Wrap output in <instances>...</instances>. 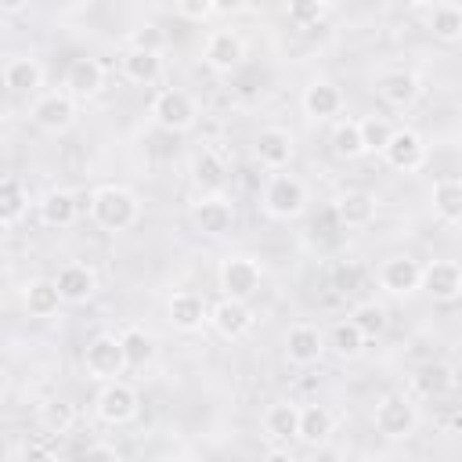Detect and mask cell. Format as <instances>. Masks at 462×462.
<instances>
[{
	"label": "cell",
	"instance_id": "21",
	"mask_svg": "<svg viewBox=\"0 0 462 462\" xmlns=\"http://www.w3.org/2000/svg\"><path fill=\"white\" fill-rule=\"evenodd\" d=\"M65 90L76 101H90L105 90V65L97 58H76L65 72Z\"/></svg>",
	"mask_w": 462,
	"mask_h": 462
},
{
	"label": "cell",
	"instance_id": "8",
	"mask_svg": "<svg viewBox=\"0 0 462 462\" xmlns=\"http://www.w3.org/2000/svg\"><path fill=\"white\" fill-rule=\"evenodd\" d=\"M83 368H87V375H90L94 383L119 379V375L126 372V357H123L119 336H112V332L94 336V339L87 343V350H83Z\"/></svg>",
	"mask_w": 462,
	"mask_h": 462
},
{
	"label": "cell",
	"instance_id": "45",
	"mask_svg": "<svg viewBox=\"0 0 462 462\" xmlns=\"http://www.w3.org/2000/svg\"><path fill=\"white\" fill-rule=\"evenodd\" d=\"M79 455H87V458H97V455H105V458H116V448H108V444H87Z\"/></svg>",
	"mask_w": 462,
	"mask_h": 462
},
{
	"label": "cell",
	"instance_id": "51",
	"mask_svg": "<svg viewBox=\"0 0 462 462\" xmlns=\"http://www.w3.org/2000/svg\"><path fill=\"white\" fill-rule=\"evenodd\" d=\"M0 29H4V25H0Z\"/></svg>",
	"mask_w": 462,
	"mask_h": 462
},
{
	"label": "cell",
	"instance_id": "7",
	"mask_svg": "<svg viewBox=\"0 0 462 462\" xmlns=\"http://www.w3.org/2000/svg\"><path fill=\"white\" fill-rule=\"evenodd\" d=\"M379 155H383L386 166H393L397 173H419V170L426 166V159H430V148H426V141H422L419 130L401 126V130H390V141L383 144Z\"/></svg>",
	"mask_w": 462,
	"mask_h": 462
},
{
	"label": "cell",
	"instance_id": "32",
	"mask_svg": "<svg viewBox=\"0 0 462 462\" xmlns=\"http://www.w3.org/2000/svg\"><path fill=\"white\" fill-rule=\"evenodd\" d=\"M430 32H433L440 43H458V40H462V11H458V4L437 0V4L430 7Z\"/></svg>",
	"mask_w": 462,
	"mask_h": 462
},
{
	"label": "cell",
	"instance_id": "43",
	"mask_svg": "<svg viewBox=\"0 0 462 462\" xmlns=\"http://www.w3.org/2000/svg\"><path fill=\"white\" fill-rule=\"evenodd\" d=\"M177 11L188 22H206L213 14V0H177Z\"/></svg>",
	"mask_w": 462,
	"mask_h": 462
},
{
	"label": "cell",
	"instance_id": "36",
	"mask_svg": "<svg viewBox=\"0 0 462 462\" xmlns=\"http://www.w3.org/2000/svg\"><path fill=\"white\" fill-rule=\"evenodd\" d=\"M350 321L357 325V332H361L365 339H379V336L390 328V310H386L383 303H375V300H365V303H357V307L350 310Z\"/></svg>",
	"mask_w": 462,
	"mask_h": 462
},
{
	"label": "cell",
	"instance_id": "5",
	"mask_svg": "<svg viewBox=\"0 0 462 462\" xmlns=\"http://www.w3.org/2000/svg\"><path fill=\"white\" fill-rule=\"evenodd\" d=\"M260 282H263V267L253 256H245V253H231L217 267V285H220L224 296L253 300L260 292Z\"/></svg>",
	"mask_w": 462,
	"mask_h": 462
},
{
	"label": "cell",
	"instance_id": "38",
	"mask_svg": "<svg viewBox=\"0 0 462 462\" xmlns=\"http://www.w3.org/2000/svg\"><path fill=\"white\" fill-rule=\"evenodd\" d=\"M40 426L51 433V437H61V433H69L72 426H76V404H69V401H47V404H40Z\"/></svg>",
	"mask_w": 462,
	"mask_h": 462
},
{
	"label": "cell",
	"instance_id": "40",
	"mask_svg": "<svg viewBox=\"0 0 462 462\" xmlns=\"http://www.w3.org/2000/svg\"><path fill=\"white\" fill-rule=\"evenodd\" d=\"M357 126H361L365 152H383V144L390 141V130H393L383 116H365V119H357Z\"/></svg>",
	"mask_w": 462,
	"mask_h": 462
},
{
	"label": "cell",
	"instance_id": "39",
	"mask_svg": "<svg viewBox=\"0 0 462 462\" xmlns=\"http://www.w3.org/2000/svg\"><path fill=\"white\" fill-rule=\"evenodd\" d=\"M285 18L296 29H314L325 18V7L318 0H285Z\"/></svg>",
	"mask_w": 462,
	"mask_h": 462
},
{
	"label": "cell",
	"instance_id": "19",
	"mask_svg": "<svg viewBox=\"0 0 462 462\" xmlns=\"http://www.w3.org/2000/svg\"><path fill=\"white\" fill-rule=\"evenodd\" d=\"M54 285H58V292H61V303H87V300H94V292H97V274H94L90 263L72 260V263H65V267L54 274Z\"/></svg>",
	"mask_w": 462,
	"mask_h": 462
},
{
	"label": "cell",
	"instance_id": "47",
	"mask_svg": "<svg viewBox=\"0 0 462 462\" xmlns=\"http://www.w3.org/2000/svg\"><path fill=\"white\" fill-rule=\"evenodd\" d=\"M408 4H411V7H433L437 0H408Z\"/></svg>",
	"mask_w": 462,
	"mask_h": 462
},
{
	"label": "cell",
	"instance_id": "6",
	"mask_svg": "<svg viewBox=\"0 0 462 462\" xmlns=\"http://www.w3.org/2000/svg\"><path fill=\"white\" fill-rule=\"evenodd\" d=\"M137 411H141L137 390L130 383H123V379H105V386L94 397V415L105 426H126V422L137 419Z\"/></svg>",
	"mask_w": 462,
	"mask_h": 462
},
{
	"label": "cell",
	"instance_id": "18",
	"mask_svg": "<svg viewBox=\"0 0 462 462\" xmlns=\"http://www.w3.org/2000/svg\"><path fill=\"white\" fill-rule=\"evenodd\" d=\"M253 152L267 170H285L292 162V155H296V141H292V134L285 126H263L256 134V141H253Z\"/></svg>",
	"mask_w": 462,
	"mask_h": 462
},
{
	"label": "cell",
	"instance_id": "16",
	"mask_svg": "<svg viewBox=\"0 0 462 462\" xmlns=\"http://www.w3.org/2000/svg\"><path fill=\"white\" fill-rule=\"evenodd\" d=\"M437 303H455L462 296V267L455 260H430L422 263V285Z\"/></svg>",
	"mask_w": 462,
	"mask_h": 462
},
{
	"label": "cell",
	"instance_id": "12",
	"mask_svg": "<svg viewBox=\"0 0 462 462\" xmlns=\"http://www.w3.org/2000/svg\"><path fill=\"white\" fill-rule=\"evenodd\" d=\"M202 61H206V69H213L220 76L235 72L245 61V40L235 29H213L202 43Z\"/></svg>",
	"mask_w": 462,
	"mask_h": 462
},
{
	"label": "cell",
	"instance_id": "33",
	"mask_svg": "<svg viewBox=\"0 0 462 462\" xmlns=\"http://www.w3.org/2000/svg\"><path fill=\"white\" fill-rule=\"evenodd\" d=\"M365 336L357 332V325L346 318V321H336L332 325V332L325 336V350H332L336 357H343V361H354V357H361L365 354Z\"/></svg>",
	"mask_w": 462,
	"mask_h": 462
},
{
	"label": "cell",
	"instance_id": "14",
	"mask_svg": "<svg viewBox=\"0 0 462 462\" xmlns=\"http://www.w3.org/2000/svg\"><path fill=\"white\" fill-rule=\"evenodd\" d=\"M343 105L346 97L332 79H310L300 94V108L318 123H332L336 116H343Z\"/></svg>",
	"mask_w": 462,
	"mask_h": 462
},
{
	"label": "cell",
	"instance_id": "49",
	"mask_svg": "<svg viewBox=\"0 0 462 462\" xmlns=\"http://www.w3.org/2000/svg\"><path fill=\"white\" fill-rule=\"evenodd\" d=\"M7 97V79H4V72H0V101Z\"/></svg>",
	"mask_w": 462,
	"mask_h": 462
},
{
	"label": "cell",
	"instance_id": "3",
	"mask_svg": "<svg viewBox=\"0 0 462 462\" xmlns=\"http://www.w3.org/2000/svg\"><path fill=\"white\" fill-rule=\"evenodd\" d=\"M148 116H152L155 126H162L170 134H184V130H191L199 123V101L180 87H166V90H159L152 97Z\"/></svg>",
	"mask_w": 462,
	"mask_h": 462
},
{
	"label": "cell",
	"instance_id": "4",
	"mask_svg": "<svg viewBox=\"0 0 462 462\" xmlns=\"http://www.w3.org/2000/svg\"><path fill=\"white\" fill-rule=\"evenodd\" d=\"M372 422L386 440H408L419 430V408L404 393H386L372 408Z\"/></svg>",
	"mask_w": 462,
	"mask_h": 462
},
{
	"label": "cell",
	"instance_id": "34",
	"mask_svg": "<svg viewBox=\"0 0 462 462\" xmlns=\"http://www.w3.org/2000/svg\"><path fill=\"white\" fill-rule=\"evenodd\" d=\"M119 343H123V357H126V368H144L152 357H155V339L148 328L141 325H126L119 332Z\"/></svg>",
	"mask_w": 462,
	"mask_h": 462
},
{
	"label": "cell",
	"instance_id": "37",
	"mask_svg": "<svg viewBox=\"0 0 462 462\" xmlns=\"http://www.w3.org/2000/svg\"><path fill=\"white\" fill-rule=\"evenodd\" d=\"M328 144H332V152H336L339 159H361V155H365V141H361L357 119H339V123L332 126Z\"/></svg>",
	"mask_w": 462,
	"mask_h": 462
},
{
	"label": "cell",
	"instance_id": "22",
	"mask_svg": "<svg viewBox=\"0 0 462 462\" xmlns=\"http://www.w3.org/2000/svg\"><path fill=\"white\" fill-rule=\"evenodd\" d=\"M191 188L199 195H213V191L227 188V162L213 148L195 152V159H191Z\"/></svg>",
	"mask_w": 462,
	"mask_h": 462
},
{
	"label": "cell",
	"instance_id": "28",
	"mask_svg": "<svg viewBox=\"0 0 462 462\" xmlns=\"http://www.w3.org/2000/svg\"><path fill=\"white\" fill-rule=\"evenodd\" d=\"M411 386L419 397H444L455 390V368L448 361H430L411 375Z\"/></svg>",
	"mask_w": 462,
	"mask_h": 462
},
{
	"label": "cell",
	"instance_id": "13",
	"mask_svg": "<svg viewBox=\"0 0 462 462\" xmlns=\"http://www.w3.org/2000/svg\"><path fill=\"white\" fill-rule=\"evenodd\" d=\"M419 285H422V263L415 256L397 253V256H386L379 263V289L383 292H390V296H411V292H419Z\"/></svg>",
	"mask_w": 462,
	"mask_h": 462
},
{
	"label": "cell",
	"instance_id": "31",
	"mask_svg": "<svg viewBox=\"0 0 462 462\" xmlns=\"http://www.w3.org/2000/svg\"><path fill=\"white\" fill-rule=\"evenodd\" d=\"M22 303L32 318H51L58 307H61V292L54 285V278H32L22 292Z\"/></svg>",
	"mask_w": 462,
	"mask_h": 462
},
{
	"label": "cell",
	"instance_id": "42",
	"mask_svg": "<svg viewBox=\"0 0 462 462\" xmlns=\"http://www.w3.org/2000/svg\"><path fill=\"white\" fill-rule=\"evenodd\" d=\"M357 285H361V267L354 260H339L332 267V289L336 292H354Z\"/></svg>",
	"mask_w": 462,
	"mask_h": 462
},
{
	"label": "cell",
	"instance_id": "41",
	"mask_svg": "<svg viewBox=\"0 0 462 462\" xmlns=\"http://www.w3.org/2000/svg\"><path fill=\"white\" fill-rule=\"evenodd\" d=\"M130 47H141V51H162V47H166V32H162L159 25H152V22H144V25H137V29L130 32Z\"/></svg>",
	"mask_w": 462,
	"mask_h": 462
},
{
	"label": "cell",
	"instance_id": "44",
	"mask_svg": "<svg viewBox=\"0 0 462 462\" xmlns=\"http://www.w3.org/2000/svg\"><path fill=\"white\" fill-rule=\"evenodd\" d=\"M249 0H213V14H242Z\"/></svg>",
	"mask_w": 462,
	"mask_h": 462
},
{
	"label": "cell",
	"instance_id": "30",
	"mask_svg": "<svg viewBox=\"0 0 462 462\" xmlns=\"http://www.w3.org/2000/svg\"><path fill=\"white\" fill-rule=\"evenodd\" d=\"M336 430V419L325 404H307L300 408V426H296V440L303 444H325Z\"/></svg>",
	"mask_w": 462,
	"mask_h": 462
},
{
	"label": "cell",
	"instance_id": "48",
	"mask_svg": "<svg viewBox=\"0 0 462 462\" xmlns=\"http://www.w3.org/2000/svg\"><path fill=\"white\" fill-rule=\"evenodd\" d=\"M318 4H321L325 11H332V7H339V0H318Z\"/></svg>",
	"mask_w": 462,
	"mask_h": 462
},
{
	"label": "cell",
	"instance_id": "15",
	"mask_svg": "<svg viewBox=\"0 0 462 462\" xmlns=\"http://www.w3.org/2000/svg\"><path fill=\"white\" fill-rule=\"evenodd\" d=\"M285 357L289 365L296 368H307V365H318L325 357V332L310 321H296L289 332H285Z\"/></svg>",
	"mask_w": 462,
	"mask_h": 462
},
{
	"label": "cell",
	"instance_id": "10",
	"mask_svg": "<svg viewBox=\"0 0 462 462\" xmlns=\"http://www.w3.org/2000/svg\"><path fill=\"white\" fill-rule=\"evenodd\" d=\"M191 224L209 235V238H220L235 227V202L224 195V191H213V195H199L191 202Z\"/></svg>",
	"mask_w": 462,
	"mask_h": 462
},
{
	"label": "cell",
	"instance_id": "26",
	"mask_svg": "<svg viewBox=\"0 0 462 462\" xmlns=\"http://www.w3.org/2000/svg\"><path fill=\"white\" fill-rule=\"evenodd\" d=\"M123 69V79L126 83H137V87H148L162 76V51H141V47H130L119 61Z\"/></svg>",
	"mask_w": 462,
	"mask_h": 462
},
{
	"label": "cell",
	"instance_id": "24",
	"mask_svg": "<svg viewBox=\"0 0 462 462\" xmlns=\"http://www.w3.org/2000/svg\"><path fill=\"white\" fill-rule=\"evenodd\" d=\"M430 202H433V217L444 224V227H458L462 224V180L458 177H440L430 191Z\"/></svg>",
	"mask_w": 462,
	"mask_h": 462
},
{
	"label": "cell",
	"instance_id": "20",
	"mask_svg": "<svg viewBox=\"0 0 462 462\" xmlns=\"http://www.w3.org/2000/svg\"><path fill=\"white\" fill-rule=\"evenodd\" d=\"M206 300L191 289H177L170 300H166V318L177 332H199L206 325Z\"/></svg>",
	"mask_w": 462,
	"mask_h": 462
},
{
	"label": "cell",
	"instance_id": "23",
	"mask_svg": "<svg viewBox=\"0 0 462 462\" xmlns=\"http://www.w3.org/2000/svg\"><path fill=\"white\" fill-rule=\"evenodd\" d=\"M296 426H300V404L296 401H271L263 411V437L271 444H289L296 440Z\"/></svg>",
	"mask_w": 462,
	"mask_h": 462
},
{
	"label": "cell",
	"instance_id": "17",
	"mask_svg": "<svg viewBox=\"0 0 462 462\" xmlns=\"http://www.w3.org/2000/svg\"><path fill=\"white\" fill-rule=\"evenodd\" d=\"M375 90H379V97H383L390 108L404 112V108H411V105L422 97V79H419L415 72H408V69H390V72L379 76Z\"/></svg>",
	"mask_w": 462,
	"mask_h": 462
},
{
	"label": "cell",
	"instance_id": "11",
	"mask_svg": "<svg viewBox=\"0 0 462 462\" xmlns=\"http://www.w3.org/2000/svg\"><path fill=\"white\" fill-rule=\"evenodd\" d=\"M32 123L43 134H65L76 123V97L69 90H47L32 101Z\"/></svg>",
	"mask_w": 462,
	"mask_h": 462
},
{
	"label": "cell",
	"instance_id": "46",
	"mask_svg": "<svg viewBox=\"0 0 462 462\" xmlns=\"http://www.w3.org/2000/svg\"><path fill=\"white\" fill-rule=\"evenodd\" d=\"M29 0H0V14H22Z\"/></svg>",
	"mask_w": 462,
	"mask_h": 462
},
{
	"label": "cell",
	"instance_id": "25",
	"mask_svg": "<svg viewBox=\"0 0 462 462\" xmlns=\"http://www.w3.org/2000/svg\"><path fill=\"white\" fill-rule=\"evenodd\" d=\"M332 217L343 224V227H368L375 220V199L368 191H343L336 202H332Z\"/></svg>",
	"mask_w": 462,
	"mask_h": 462
},
{
	"label": "cell",
	"instance_id": "50",
	"mask_svg": "<svg viewBox=\"0 0 462 462\" xmlns=\"http://www.w3.org/2000/svg\"><path fill=\"white\" fill-rule=\"evenodd\" d=\"M4 390H7V379H4V372H0V397H4Z\"/></svg>",
	"mask_w": 462,
	"mask_h": 462
},
{
	"label": "cell",
	"instance_id": "29",
	"mask_svg": "<svg viewBox=\"0 0 462 462\" xmlns=\"http://www.w3.org/2000/svg\"><path fill=\"white\" fill-rule=\"evenodd\" d=\"M4 79H7V90H14V94H32V90L43 87V65H40L32 54H18V58L7 61Z\"/></svg>",
	"mask_w": 462,
	"mask_h": 462
},
{
	"label": "cell",
	"instance_id": "2",
	"mask_svg": "<svg viewBox=\"0 0 462 462\" xmlns=\"http://www.w3.org/2000/svg\"><path fill=\"white\" fill-rule=\"evenodd\" d=\"M260 202H263V213H267V217H274V220H296V217L307 209L310 191H307V184H303L300 177H292V173H271L267 184H263Z\"/></svg>",
	"mask_w": 462,
	"mask_h": 462
},
{
	"label": "cell",
	"instance_id": "35",
	"mask_svg": "<svg viewBox=\"0 0 462 462\" xmlns=\"http://www.w3.org/2000/svg\"><path fill=\"white\" fill-rule=\"evenodd\" d=\"M29 209V195L22 188V180L14 177H0V227H11L25 217Z\"/></svg>",
	"mask_w": 462,
	"mask_h": 462
},
{
	"label": "cell",
	"instance_id": "27",
	"mask_svg": "<svg viewBox=\"0 0 462 462\" xmlns=\"http://www.w3.org/2000/svg\"><path fill=\"white\" fill-rule=\"evenodd\" d=\"M79 217V199L69 188H54L40 199V220L47 227H72Z\"/></svg>",
	"mask_w": 462,
	"mask_h": 462
},
{
	"label": "cell",
	"instance_id": "9",
	"mask_svg": "<svg viewBox=\"0 0 462 462\" xmlns=\"http://www.w3.org/2000/svg\"><path fill=\"white\" fill-rule=\"evenodd\" d=\"M206 321L213 325L217 336H224V339H242V336H249V328L256 325V314H253L249 300L220 296V300L206 310Z\"/></svg>",
	"mask_w": 462,
	"mask_h": 462
},
{
	"label": "cell",
	"instance_id": "1",
	"mask_svg": "<svg viewBox=\"0 0 462 462\" xmlns=\"http://www.w3.org/2000/svg\"><path fill=\"white\" fill-rule=\"evenodd\" d=\"M90 220L105 231H130L141 220V199L137 191L123 188V184H97L90 191Z\"/></svg>",
	"mask_w": 462,
	"mask_h": 462
}]
</instances>
